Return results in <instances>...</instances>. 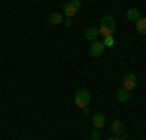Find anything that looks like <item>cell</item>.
I'll list each match as a JSON object with an SVG mask.
<instances>
[{"label": "cell", "instance_id": "6da1fadb", "mask_svg": "<svg viewBox=\"0 0 146 140\" xmlns=\"http://www.w3.org/2000/svg\"><path fill=\"white\" fill-rule=\"evenodd\" d=\"M98 27H100V35H103V37H109V35H113V33H115V29H117L115 18H113V16H103Z\"/></svg>", "mask_w": 146, "mask_h": 140}, {"label": "cell", "instance_id": "7a4b0ae2", "mask_svg": "<svg viewBox=\"0 0 146 140\" xmlns=\"http://www.w3.org/2000/svg\"><path fill=\"white\" fill-rule=\"evenodd\" d=\"M90 99H92V95H90V92H88L86 88H80L78 92L74 93V103H76V107H80V109L88 107Z\"/></svg>", "mask_w": 146, "mask_h": 140}, {"label": "cell", "instance_id": "3957f363", "mask_svg": "<svg viewBox=\"0 0 146 140\" xmlns=\"http://www.w3.org/2000/svg\"><path fill=\"white\" fill-rule=\"evenodd\" d=\"M82 8V4H80V0H68L66 4L62 6V16L64 18H74L78 10Z\"/></svg>", "mask_w": 146, "mask_h": 140}, {"label": "cell", "instance_id": "277c9868", "mask_svg": "<svg viewBox=\"0 0 146 140\" xmlns=\"http://www.w3.org/2000/svg\"><path fill=\"white\" fill-rule=\"evenodd\" d=\"M123 88L127 92H131V90H135L136 88V74L135 72H127L123 76Z\"/></svg>", "mask_w": 146, "mask_h": 140}, {"label": "cell", "instance_id": "5b68a950", "mask_svg": "<svg viewBox=\"0 0 146 140\" xmlns=\"http://www.w3.org/2000/svg\"><path fill=\"white\" fill-rule=\"evenodd\" d=\"M111 132H113V136L127 138V132H125V123H123V121H119V119H115V121L111 123Z\"/></svg>", "mask_w": 146, "mask_h": 140}, {"label": "cell", "instance_id": "8992f818", "mask_svg": "<svg viewBox=\"0 0 146 140\" xmlns=\"http://www.w3.org/2000/svg\"><path fill=\"white\" fill-rule=\"evenodd\" d=\"M103 53H105V47H103L101 41L96 39V41H92V43H90V55H92V57H101Z\"/></svg>", "mask_w": 146, "mask_h": 140}, {"label": "cell", "instance_id": "52a82bcc", "mask_svg": "<svg viewBox=\"0 0 146 140\" xmlns=\"http://www.w3.org/2000/svg\"><path fill=\"white\" fill-rule=\"evenodd\" d=\"M84 37L88 39V41H96L98 37H100V27L98 25H90V27H86V31H84Z\"/></svg>", "mask_w": 146, "mask_h": 140}, {"label": "cell", "instance_id": "ba28073f", "mask_svg": "<svg viewBox=\"0 0 146 140\" xmlns=\"http://www.w3.org/2000/svg\"><path fill=\"white\" fill-rule=\"evenodd\" d=\"M92 123H94V128H103V125H105V115L103 113H94V115L90 117Z\"/></svg>", "mask_w": 146, "mask_h": 140}, {"label": "cell", "instance_id": "9c48e42d", "mask_svg": "<svg viewBox=\"0 0 146 140\" xmlns=\"http://www.w3.org/2000/svg\"><path fill=\"white\" fill-rule=\"evenodd\" d=\"M140 18H142V16H140V10H138V8H131V10L127 12V20H129V22L136 23Z\"/></svg>", "mask_w": 146, "mask_h": 140}, {"label": "cell", "instance_id": "30bf717a", "mask_svg": "<svg viewBox=\"0 0 146 140\" xmlns=\"http://www.w3.org/2000/svg\"><path fill=\"white\" fill-rule=\"evenodd\" d=\"M62 20H64V16H62L60 12H53V14L49 16V23H51V25H58V23H62Z\"/></svg>", "mask_w": 146, "mask_h": 140}, {"label": "cell", "instance_id": "8fae6325", "mask_svg": "<svg viewBox=\"0 0 146 140\" xmlns=\"http://www.w3.org/2000/svg\"><path fill=\"white\" fill-rule=\"evenodd\" d=\"M135 27H136V33L138 35H146V18H140L135 23Z\"/></svg>", "mask_w": 146, "mask_h": 140}, {"label": "cell", "instance_id": "7c38bea8", "mask_svg": "<svg viewBox=\"0 0 146 140\" xmlns=\"http://www.w3.org/2000/svg\"><path fill=\"white\" fill-rule=\"evenodd\" d=\"M115 97H117V101H121V103H127V101H129V92H127L125 88H121V90H117Z\"/></svg>", "mask_w": 146, "mask_h": 140}, {"label": "cell", "instance_id": "4fadbf2b", "mask_svg": "<svg viewBox=\"0 0 146 140\" xmlns=\"http://www.w3.org/2000/svg\"><path fill=\"white\" fill-rule=\"evenodd\" d=\"M101 43H103V47H105V49H107V47H113V45H115V39H113V35H109V37H103V41H101Z\"/></svg>", "mask_w": 146, "mask_h": 140}, {"label": "cell", "instance_id": "5bb4252c", "mask_svg": "<svg viewBox=\"0 0 146 140\" xmlns=\"http://www.w3.org/2000/svg\"><path fill=\"white\" fill-rule=\"evenodd\" d=\"M100 136H101V130L100 128H94L90 132V140H100Z\"/></svg>", "mask_w": 146, "mask_h": 140}, {"label": "cell", "instance_id": "9a60e30c", "mask_svg": "<svg viewBox=\"0 0 146 140\" xmlns=\"http://www.w3.org/2000/svg\"><path fill=\"white\" fill-rule=\"evenodd\" d=\"M62 23H64L66 27H70V25H72V18H64V20H62Z\"/></svg>", "mask_w": 146, "mask_h": 140}, {"label": "cell", "instance_id": "2e32d148", "mask_svg": "<svg viewBox=\"0 0 146 140\" xmlns=\"http://www.w3.org/2000/svg\"><path fill=\"white\" fill-rule=\"evenodd\" d=\"M82 113H84V117H92V111L88 109V107H84V109H82Z\"/></svg>", "mask_w": 146, "mask_h": 140}, {"label": "cell", "instance_id": "e0dca14e", "mask_svg": "<svg viewBox=\"0 0 146 140\" xmlns=\"http://www.w3.org/2000/svg\"><path fill=\"white\" fill-rule=\"evenodd\" d=\"M107 140H123V138H121V136H109Z\"/></svg>", "mask_w": 146, "mask_h": 140}]
</instances>
